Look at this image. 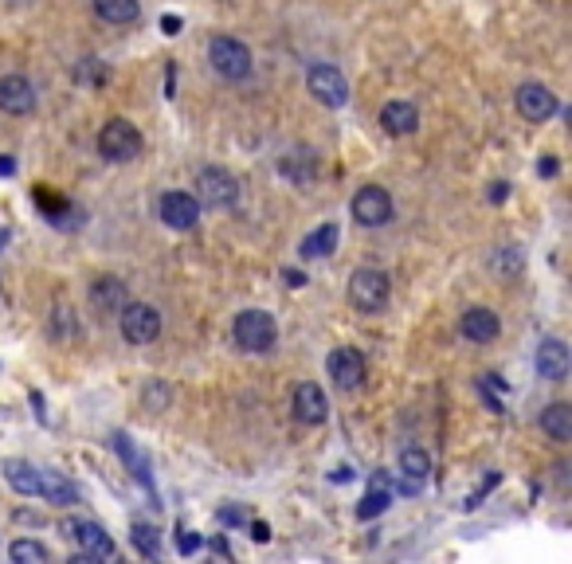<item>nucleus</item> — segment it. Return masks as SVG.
Listing matches in <instances>:
<instances>
[{"instance_id":"1","label":"nucleus","mask_w":572,"mask_h":564,"mask_svg":"<svg viewBox=\"0 0 572 564\" xmlns=\"http://www.w3.org/2000/svg\"><path fill=\"white\" fill-rule=\"evenodd\" d=\"M232 337H236V345L243 353H267L279 341V326H275V318L267 310H243L232 322Z\"/></svg>"},{"instance_id":"2","label":"nucleus","mask_w":572,"mask_h":564,"mask_svg":"<svg viewBox=\"0 0 572 564\" xmlns=\"http://www.w3.org/2000/svg\"><path fill=\"white\" fill-rule=\"evenodd\" d=\"M208 63H212V71H216L220 79H228V83L247 79L251 67H255L251 47L243 44V40H236V36H216V40L208 44Z\"/></svg>"},{"instance_id":"3","label":"nucleus","mask_w":572,"mask_h":564,"mask_svg":"<svg viewBox=\"0 0 572 564\" xmlns=\"http://www.w3.org/2000/svg\"><path fill=\"white\" fill-rule=\"evenodd\" d=\"M388 294H392V279L377 267H361L349 275V302L361 314H381L388 306Z\"/></svg>"},{"instance_id":"4","label":"nucleus","mask_w":572,"mask_h":564,"mask_svg":"<svg viewBox=\"0 0 572 564\" xmlns=\"http://www.w3.org/2000/svg\"><path fill=\"white\" fill-rule=\"evenodd\" d=\"M196 204L216 208V212L236 208L239 204V181L228 173V169H220V165H204V169L196 173Z\"/></svg>"},{"instance_id":"5","label":"nucleus","mask_w":572,"mask_h":564,"mask_svg":"<svg viewBox=\"0 0 572 564\" xmlns=\"http://www.w3.org/2000/svg\"><path fill=\"white\" fill-rule=\"evenodd\" d=\"M98 153L106 161H134L142 153V134L134 122L126 118H110L102 130H98Z\"/></svg>"},{"instance_id":"6","label":"nucleus","mask_w":572,"mask_h":564,"mask_svg":"<svg viewBox=\"0 0 572 564\" xmlns=\"http://www.w3.org/2000/svg\"><path fill=\"white\" fill-rule=\"evenodd\" d=\"M349 212H353V220H357L361 228H384V224L392 220L396 204H392L388 188L365 185V188H357V192H353V200H349Z\"/></svg>"},{"instance_id":"7","label":"nucleus","mask_w":572,"mask_h":564,"mask_svg":"<svg viewBox=\"0 0 572 564\" xmlns=\"http://www.w3.org/2000/svg\"><path fill=\"white\" fill-rule=\"evenodd\" d=\"M118 329L130 345H149L161 337V314L149 302H126L118 310Z\"/></svg>"},{"instance_id":"8","label":"nucleus","mask_w":572,"mask_h":564,"mask_svg":"<svg viewBox=\"0 0 572 564\" xmlns=\"http://www.w3.org/2000/svg\"><path fill=\"white\" fill-rule=\"evenodd\" d=\"M63 537L67 541H75L79 549H83V557H95V561H110V557H118V549H114V541L106 537V529L95 525V521H83V517H67L63 521Z\"/></svg>"},{"instance_id":"9","label":"nucleus","mask_w":572,"mask_h":564,"mask_svg":"<svg viewBox=\"0 0 572 564\" xmlns=\"http://www.w3.org/2000/svg\"><path fill=\"white\" fill-rule=\"evenodd\" d=\"M306 87L310 94L322 102V106H330V110H341L345 102H349V83H345V75L330 67V63H314L310 71H306Z\"/></svg>"},{"instance_id":"10","label":"nucleus","mask_w":572,"mask_h":564,"mask_svg":"<svg viewBox=\"0 0 572 564\" xmlns=\"http://www.w3.org/2000/svg\"><path fill=\"white\" fill-rule=\"evenodd\" d=\"M290 412H294V420L306 423V427H322L326 416H330V400H326L322 384L302 380V384L294 388V404H290Z\"/></svg>"},{"instance_id":"11","label":"nucleus","mask_w":572,"mask_h":564,"mask_svg":"<svg viewBox=\"0 0 572 564\" xmlns=\"http://www.w3.org/2000/svg\"><path fill=\"white\" fill-rule=\"evenodd\" d=\"M279 173H283L290 185H314L318 173H322V157L310 145H294V149H286L283 157H279Z\"/></svg>"},{"instance_id":"12","label":"nucleus","mask_w":572,"mask_h":564,"mask_svg":"<svg viewBox=\"0 0 572 564\" xmlns=\"http://www.w3.org/2000/svg\"><path fill=\"white\" fill-rule=\"evenodd\" d=\"M330 376L341 392H357L369 376V361L361 349H334L330 353Z\"/></svg>"},{"instance_id":"13","label":"nucleus","mask_w":572,"mask_h":564,"mask_svg":"<svg viewBox=\"0 0 572 564\" xmlns=\"http://www.w3.org/2000/svg\"><path fill=\"white\" fill-rule=\"evenodd\" d=\"M514 102H518V114H522L525 122H549L561 110L557 94L549 91L545 83H522L518 94H514Z\"/></svg>"},{"instance_id":"14","label":"nucleus","mask_w":572,"mask_h":564,"mask_svg":"<svg viewBox=\"0 0 572 564\" xmlns=\"http://www.w3.org/2000/svg\"><path fill=\"white\" fill-rule=\"evenodd\" d=\"M157 212H161L165 228H173V232H192L196 220H200V204H196L192 192H165Z\"/></svg>"},{"instance_id":"15","label":"nucleus","mask_w":572,"mask_h":564,"mask_svg":"<svg viewBox=\"0 0 572 564\" xmlns=\"http://www.w3.org/2000/svg\"><path fill=\"white\" fill-rule=\"evenodd\" d=\"M400 494H408V498H416V494H424V486H428L431 478V459L424 447H404L400 451Z\"/></svg>"},{"instance_id":"16","label":"nucleus","mask_w":572,"mask_h":564,"mask_svg":"<svg viewBox=\"0 0 572 564\" xmlns=\"http://www.w3.org/2000/svg\"><path fill=\"white\" fill-rule=\"evenodd\" d=\"M0 110L20 118L36 110V87L24 75H0Z\"/></svg>"},{"instance_id":"17","label":"nucleus","mask_w":572,"mask_h":564,"mask_svg":"<svg viewBox=\"0 0 572 564\" xmlns=\"http://www.w3.org/2000/svg\"><path fill=\"white\" fill-rule=\"evenodd\" d=\"M381 126H384V134H392V138H408V134H416V130H420V110H416L412 102H404V98L384 102Z\"/></svg>"},{"instance_id":"18","label":"nucleus","mask_w":572,"mask_h":564,"mask_svg":"<svg viewBox=\"0 0 572 564\" xmlns=\"http://www.w3.org/2000/svg\"><path fill=\"white\" fill-rule=\"evenodd\" d=\"M569 345L561 341V337H545L541 345H537V373L545 376V380H565L569 376Z\"/></svg>"},{"instance_id":"19","label":"nucleus","mask_w":572,"mask_h":564,"mask_svg":"<svg viewBox=\"0 0 572 564\" xmlns=\"http://www.w3.org/2000/svg\"><path fill=\"white\" fill-rule=\"evenodd\" d=\"M126 302H130V290H126L122 279H114V275L95 279V286H91V306H95L98 314H118Z\"/></svg>"},{"instance_id":"20","label":"nucleus","mask_w":572,"mask_h":564,"mask_svg":"<svg viewBox=\"0 0 572 564\" xmlns=\"http://www.w3.org/2000/svg\"><path fill=\"white\" fill-rule=\"evenodd\" d=\"M459 329H463V337H467V341H475V345H486V341H494V337L502 333L498 314H494V310H486V306H471V310L463 314Z\"/></svg>"},{"instance_id":"21","label":"nucleus","mask_w":572,"mask_h":564,"mask_svg":"<svg viewBox=\"0 0 572 564\" xmlns=\"http://www.w3.org/2000/svg\"><path fill=\"white\" fill-rule=\"evenodd\" d=\"M541 431L553 439V443H569L572 439V404L557 400L541 412Z\"/></svg>"},{"instance_id":"22","label":"nucleus","mask_w":572,"mask_h":564,"mask_svg":"<svg viewBox=\"0 0 572 564\" xmlns=\"http://www.w3.org/2000/svg\"><path fill=\"white\" fill-rule=\"evenodd\" d=\"M36 498H48L55 506H71V502H79V490H75L59 470L40 467V494H36Z\"/></svg>"},{"instance_id":"23","label":"nucleus","mask_w":572,"mask_h":564,"mask_svg":"<svg viewBox=\"0 0 572 564\" xmlns=\"http://www.w3.org/2000/svg\"><path fill=\"white\" fill-rule=\"evenodd\" d=\"M4 478H8V486H12L16 494H28V498L40 494V467H32V463H24V459H8V463H4Z\"/></svg>"},{"instance_id":"24","label":"nucleus","mask_w":572,"mask_h":564,"mask_svg":"<svg viewBox=\"0 0 572 564\" xmlns=\"http://www.w3.org/2000/svg\"><path fill=\"white\" fill-rule=\"evenodd\" d=\"M334 251H337V224H322V228H314V232L298 243V255H302V259H326V255H334Z\"/></svg>"},{"instance_id":"25","label":"nucleus","mask_w":572,"mask_h":564,"mask_svg":"<svg viewBox=\"0 0 572 564\" xmlns=\"http://www.w3.org/2000/svg\"><path fill=\"white\" fill-rule=\"evenodd\" d=\"M388 502H392V490H388L384 474H377V478L369 482V490H365L361 506H357V517H361V521H373V517H381L384 510H388Z\"/></svg>"},{"instance_id":"26","label":"nucleus","mask_w":572,"mask_h":564,"mask_svg":"<svg viewBox=\"0 0 572 564\" xmlns=\"http://www.w3.org/2000/svg\"><path fill=\"white\" fill-rule=\"evenodd\" d=\"M95 16L106 24H134L142 16L138 0H95Z\"/></svg>"},{"instance_id":"27","label":"nucleus","mask_w":572,"mask_h":564,"mask_svg":"<svg viewBox=\"0 0 572 564\" xmlns=\"http://www.w3.org/2000/svg\"><path fill=\"white\" fill-rule=\"evenodd\" d=\"M8 557L16 564H44L48 561V549L40 541H12L8 545Z\"/></svg>"},{"instance_id":"28","label":"nucleus","mask_w":572,"mask_h":564,"mask_svg":"<svg viewBox=\"0 0 572 564\" xmlns=\"http://www.w3.org/2000/svg\"><path fill=\"white\" fill-rule=\"evenodd\" d=\"M130 537H134V545L142 549L145 557H157V553H161V541H157V529H153V525H145V521H134Z\"/></svg>"},{"instance_id":"29","label":"nucleus","mask_w":572,"mask_h":564,"mask_svg":"<svg viewBox=\"0 0 572 564\" xmlns=\"http://www.w3.org/2000/svg\"><path fill=\"white\" fill-rule=\"evenodd\" d=\"M51 333H55L59 341H71V337H79V322H75V314L59 306V310L51 314Z\"/></svg>"},{"instance_id":"30","label":"nucleus","mask_w":572,"mask_h":564,"mask_svg":"<svg viewBox=\"0 0 572 564\" xmlns=\"http://www.w3.org/2000/svg\"><path fill=\"white\" fill-rule=\"evenodd\" d=\"M75 79H79V83H98V87H102V83H106V67H102L98 59H83L79 71H75Z\"/></svg>"},{"instance_id":"31","label":"nucleus","mask_w":572,"mask_h":564,"mask_svg":"<svg viewBox=\"0 0 572 564\" xmlns=\"http://www.w3.org/2000/svg\"><path fill=\"white\" fill-rule=\"evenodd\" d=\"M494 267L506 275V271H522V255H518V247H502V255L494 259Z\"/></svg>"},{"instance_id":"32","label":"nucleus","mask_w":572,"mask_h":564,"mask_svg":"<svg viewBox=\"0 0 572 564\" xmlns=\"http://www.w3.org/2000/svg\"><path fill=\"white\" fill-rule=\"evenodd\" d=\"M251 537H255L259 545H263V541H271V525H267V521H255V525H251Z\"/></svg>"},{"instance_id":"33","label":"nucleus","mask_w":572,"mask_h":564,"mask_svg":"<svg viewBox=\"0 0 572 564\" xmlns=\"http://www.w3.org/2000/svg\"><path fill=\"white\" fill-rule=\"evenodd\" d=\"M220 521H224V525H243V510H220Z\"/></svg>"},{"instance_id":"34","label":"nucleus","mask_w":572,"mask_h":564,"mask_svg":"<svg viewBox=\"0 0 572 564\" xmlns=\"http://www.w3.org/2000/svg\"><path fill=\"white\" fill-rule=\"evenodd\" d=\"M537 173H541V177H557V161H553V157L537 161Z\"/></svg>"},{"instance_id":"35","label":"nucleus","mask_w":572,"mask_h":564,"mask_svg":"<svg viewBox=\"0 0 572 564\" xmlns=\"http://www.w3.org/2000/svg\"><path fill=\"white\" fill-rule=\"evenodd\" d=\"M506 196H510V185H502V181H498V185H490V200H494V204H502Z\"/></svg>"},{"instance_id":"36","label":"nucleus","mask_w":572,"mask_h":564,"mask_svg":"<svg viewBox=\"0 0 572 564\" xmlns=\"http://www.w3.org/2000/svg\"><path fill=\"white\" fill-rule=\"evenodd\" d=\"M161 28H165V36H177V28H181V20H177V16H169V20H161Z\"/></svg>"},{"instance_id":"37","label":"nucleus","mask_w":572,"mask_h":564,"mask_svg":"<svg viewBox=\"0 0 572 564\" xmlns=\"http://www.w3.org/2000/svg\"><path fill=\"white\" fill-rule=\"evenodd\" d=\"M16 173V161L12 157H0V177H12Z\"/></svg>"},{"instance_id":"38","label":"nucleus","mask_w":572,"mask_h":564,"mask_svg":"<svg viewBox=\"0 0 572 564\" xmlns=\"http://www.w3.org/2000/svg\"><path fill=\"white\" fill-rule=\"evenodd\" d=\"M212 553H216V557H232V549H228V541H212Z\"/></svg>"},{"instance_id":"39","label":"nucleus","mask_w":572,"mask_h":564,"mask_svg":"<svg viewBox=\"0 0 572 564\" xmlns=\"http://www.w3.org/2000/svg\"><path fill=\"white\" fill-rule=\"evenodd\" d=\"M192 549H200V537H196V541H192L189 533H185V537H181V553H192Z\"/></svg>"},{"instance_id":"40","label":"nucleus","mask_w":572,"mask_h":564,"mask_svg":"<svg viewBox=\"0 0 572 564\" xmlns=\"http://www.w3.org/2000/svg\"><path fill=\"white\" fill-rule=\"evenodd\" d=\"M283 279H286V286H302V275H298V271H283Z\"/></svg>"}]
</instances>
